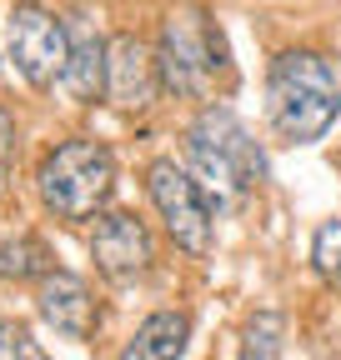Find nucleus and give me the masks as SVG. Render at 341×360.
Returning a JSON list of instances; mask_svg holds the SVG:
<instances>
[{
    "label": "nucleus",
    "mask_w": 341,
    "mask_h": 360,
    "mask_svg": "<svg viewBox=\"0 0 341 360\" xmlns=\"http://www.w3.org/2000/svg\"><path fill=\"white\" fill-rule=\"evenodd\" d=\"M91 255H96V270L106 281H136L151 270L156 245H151V231L141 225L136 210H106V215H96Z\"/></svg>",
    "instance_id": "7"
},
{
    "label": "nucleus",
    "mask_w": 341,
    "mask_h": 360,
    "mask_svg": "<svg viewBox=\"0 0 341 360\" xmlns=\"http://www.w3.org/2000/svg\"><path fill=\"white\" fill-rule=\"evenodd\" d=\"M61 85L80 105H96L106 96V85H111V40H101L96 30L70 35V60H66Z\"/></svg>",
    "instance_id": "10"
},
{
    "label": "nucleus",
    "mask_w": 341,
    "mask_h": 360,
    "mask_svg": "<svg viewBox=\"0 0 341 360\" xmlns=\"http://www.w3.org/2000/svg\"><path fill=\"white\" fill-rule=\"evenodd\" d=\"M11 160H16V115L0 105V195L11 191Z\"/></svg>",
    "instance_id": "15"
},
{
    "label": "nucleus",
    "mask_w": 341,
    "mask_h": 360,
    "mask_svg": "<svg viewBox=\"0 0 341 360\" xmlns=\"http://www.w3.org/2000/svg\"><path fill=\"white\" fill-rule=\"evenodd\" d=\"M186 155L201 170V180L226 186V191H251V186H261V180H266L261 146L251 141V130L226 105L201 110V120L186 130Z\"/></svg>",
    "instance_id": "4"
},
{
    "label": "nucleus",
    "mask_w": 341,
    "mask_h": 360,
    "mask_svg": "<svg viewBox=\"0 0 341 360\" xmlns=\"http://www.w3.org/2000/svg\"><path fill=\"white\" fill-rule=\"evenodd\" d=\"M56 270V255L40 236H16L0 245V281H46Z\"/></svg>",
    "instance_id": "12"
},
{
    "label": "nucleus",
    "mask_w": 341,
    "mask_h": 360,
    "mask_svg": "<svg viewBox=\"0 0 341 360\" xmlns=\"http://www.w3.org/2000/svg\"><path fill=\"white\" fill-rule=\"evenodd\" d=\"M341 115V85L326 56L316 51H286L271 60L266 75V120L276 141L286 146H311L336 125Z\"/></svg>",
    "instance_id": "1"
},
{
    "label": "nucleus",
    "mask_w": 341,
    "mask_h": 360,
    "mask_svg": "<svg viewBox=\"0 0 341 360\" xmlns=\"http://www.w3.org/2000/svg\"><path fill=\"white\" fill-rule=\"evenodd\" d=\"M156 65H161V90H170V96L181 101L211 96V85L231 75V51H226L221 25H211L201 6L170 11L156 45Z\"/></svg>",
    "instance_id": "2"
},
{
    "label": "nucleus",
    "mask_w": 341,
    "mask_h": 360,
    "mask_svg": "<svg viewBox=\"0 0 341 360\" xmlns=\"http://www.w3.org/2000/svg\"><path fill=\"white\" fill-rule=\"evenodd\" d=\"M11 60L16 70L46 90L66 75V60H70V35H66V20H56L51 11L40 6H16L11 11Z\"/></svg>",
    "instance_id": "6"
},
{
    "label": "nucleus",
    "mask_w": 341,
    "mask_h": 360,
    "mask_svg": "<svg viewBox=\"0 0 341 360\" xmlns=\"http://www.w3.org/2000/svg\"><path fill=\"white\" fill-rule=\"evenodd\" d=\"M6 340H11V345H6V350H11V360H46V350L30 340V330H25V326H16Z\"/></svg>",
    "instance_id": "16"
},
{
    "label": "nucleus",
    "mask_w": 341,
    "mask_h": 360,
    "mask_svg": "<svg viewBox=\"0 0 341 360\" xmlns=\"http://www.w3.org/2000/svg\"><path fill=\"white\" fill-rule=\"evenodd\" d=\"M106 96L120 105V110H146L156 105L161 96V65H156V51L136 35H116L111 40V85Z\"/></svg>",
    "instance_id": "9"
},
{
    "label": "nucleus",
    "mask_w": 341,
    "mask_h": 360,
    "mask_svg": "<svg viewBox=\"0 0 341 360\" xmlns=\"http://www.w3.org/2000/svg\"><path fill=\"white\" fill-rule=\"evenodd\" d=\"M311 265L326 285L341 290V220H326L321 231L311 236Z\"/></svg>",
    "instance_id": "14"
},
{
    "label": "nucleus",
    "mask_w": 341,
    "mask_h": 360,
    "mask_svg": "<svg viewBox=\"0 0 341 360\" xmlns=\"http://www.w3.org/2000/svg\"><path fill=\"white\" fill-rule=\"evenodd\" d=\"M35 186H40V200H46L51 215L61 220H91L106 210L111 191H116V155L101 146V141H61L35 170Z\"/></svg>",
    "instance_id": "3"
},
{
    "label": "nucleus",
    "mask_w": 341,
    "mask_h": 360,
    "mask_svg": "<svg viewBox=\"0 0 341 360\" xmlns=\"http://www.w3.org/2000/svg\"><path fill=\"white\" fill-rule=\"evenodd\" d=\"M146 191H151V200H156V210L166 220L170 240H176L186 255H206L211 250V205H206L201 186L191 180V170L176 165V160H151Z\"/></svg>",
    "instance_id": "5"
},
{
    "label": "nucleus",
    "mask_w": 341,
    "mask_h": 360,
    "mask_svg": "<svg viewBox=\"0 0 341 360\" xmlns=\"http://www.w3.org/2000/svg\"><path fill=\"white\" fill-rule=\"evenodd\" d=\"M281 340H286V321L276 310H256L246 335H241V355L236 360H281Z\"/></svg>",
    "instance_id": "13"
},
{
    "label": "nucleus",
    "mask_w": 341,
    "mask_h": 360,
    "mask_svg": "<svg viewBox=\"0 0 341 360\" xmlns=\"http://www.w3.org/2000/svg\"><path fill=\"white\" fill-rule=\"evenodd\" d=\"M191 340V321L181 310H156L141 321V330L125 340L120 360H181Z\"/></svg>",
    "instance_id": "11"
},
{
    "label": "nucleus",
    "mask_w": 341,
    "mask_h": 360,
    "mask_svg": "<svg viewBox=\"0 0 341 360\" xmlns=\"http://www.w3.org/2000/svg\"><path fill=\"white\" fill-rule=\"evenodd\" d=\"M35 310H40V321H46L56 335H66V340H91V330L101 321L91 285L80 276H70V270H51V276L40 281Z\"/></svg>",
    "instance_id": "8"
}]
</instances>
